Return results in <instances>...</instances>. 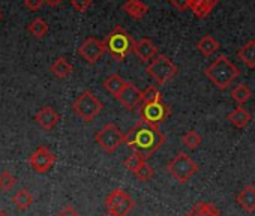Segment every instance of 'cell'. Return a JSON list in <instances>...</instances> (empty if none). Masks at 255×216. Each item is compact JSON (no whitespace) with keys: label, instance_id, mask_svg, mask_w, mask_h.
I'll return each instance as SVG.
<instances>
[{"label":"cell","instance_id":"1","mask_svg":"<svg viewBox=\"0 0 255 216\" xmlns=\"http://www.w3.org/2000/svg\"><path fill=\"white\" fill-rule=\"evenodd\" d=\"M125 144L132 150V153H138L147 159L165 144V135L159 128L138 122L125 134Z\"/></svg>","mask_w":255,"mask_h":216},{"label":"cell","instance_id":"2","mask_svg":"<svg viewBox=\"0 0 255 216\" xmlns=\"http://www.w3.org/2000/svg\"><path fill=\"white\" fill-rule=\"evenodd\" d=\"M204 75L215 84L216 89L219 90H225L230 87V84H233V81L240 75V71L237 69V66L224 54L218 56L216 60H213V63L204 71Z\"/></svg>","mask_w":255,"mask_h":216},{"label":"cell","instance_id":"3","mask_svg":"<svg viewBox=\"0 0 255 216\" xmlns=\"http://www.w3.org/2000/svg\"><path fill=\"white\" fill-rule=\"evenodd\" d=\"M104 45L107 53H110V56L117 60L122 62L128 57V54L134 51V39L132 36L128 33L123 27L116 26L104 39Z\"/></svg>","mask_w":255,"mask_h":216},{"label":"cell","instance_id":"4","mask_svg":"<svg viewBox=\"0 0 255 216\" xmlns=\"http://www.w3.org/2000/svg\"><path fill=\"white\" fill-rule=\"evenodd\" d=\"M200 170L198 164L185 152L177 153L168 164H167V171L179 182V183H188L194 174H197Z\"/></svg>","mask_w":255,"mask_h":216},{"label":"cell","instance_id":"5","mask_svg":"<svg viewBox=\"0 0 255 216\" xmlns=\"http://www.w3.org/2000/svg\"><path fill=\"white\" fill-rule=\"evenodd\" d=\"M140 117H141V122L150 125V126H155V128H159L161 125H164L170 116H171V107L164 102V99L161 101H156V102H149V104H141L140 108Z\"/></svg>","mask_w":255,"mask_h":216},{"label":"cell","instance_id":"6","mask_svg":"<svg viewBox=\"0 0 255 216\" xmlns=\"http://www.w3.org/2000/svg\"><path fill=\"white\" fill-rule=\"evenodd\" d=\"M104 108V104L90 92L86 90L83 92L72 104L74 113L84 122H92Z\"/></svg>","mask_w":255,"mask_h":216},{"label":"cell","instance_id":"7","mask_svg":"<svg viewBox=\"0 0 255 216\" xmlns=\"http://www.w3.org/2000/svg\"><path fill=\"white\" fill-rule=\"evenodd\" d=\"M177 71L179 69H177L176 63L164 54H158L147 66L149 75L161 86L167 84L177 74Z\"/></svg>","mask_w":255,"mask_h":216},{"label":"cell","instance_id":"8","mask_svg":"<svg viewBox=\"0 0 255 216\" xmlns=\"http://www.w3.org/2000/svg\"><path fill=\"white\" fill-rule=\"evenodd\" d=\"M95 141L108 153H114L122 143H125V134L114 125L107 123L95 134Z\"/></svg>","mask_w":255,"mask_h":216},{"label":"cell","instance_id":"9","mask_svg":"<svg viewBox=\"0 0 255 216\" xmlns=\"http://www.w3.org/2000/svg\"><path fill=\"white\" fill-rule=\"evenodd\" d=\"M135 206L134 198L123 189H114L105 198V207L110 212H114L119 216H125L129 213Z\"/></svg>","mask_w":255,"mask_h":216},{"label":"cell","instance_id":"10","mask_svg":"<svg viewBox=\"0 0 255 216\" xmlns=\"http://www.w3.org/2000/svg\"><path fill=\"white\" fill-rule=\"evenodd\" d=\"M56 164V156L53 152H50L47 147L41 146L38 147L32 156L29 158V165L32 167L33 171H36L38 174H44L47 171H50L53 168V165Z\"/></svg>","mask_w":255,"mask_h":216},{"label":"cell","instance_id":"11","mask_svg":"<svg viewBox=\"0 0 255 216\" xmlns=\"http://www.w3.org/2000/svg\"><path fill=\"white\" fill-rule=\"evenodd\" d=\"M105 45L104 41H99L96 38H87L80 47H78V54L89 63V65H95L105 53Z\"/></svg>","mask_w":255,"mask_h":216},{"label":"cell","instance_id":"12","mask_svg":"<svg viewBox=\"0 0 255 216\" xmlns=\"http://www.w3.org/2000/svg\"><path fill=\"white\" fill-rule=\"evenodd\" d=\"M126 110H134V108H140L143 104V90H140L134 83L126 81V86L120 92V95L116 98Z\"/></svg>","mask_w":255,"mask_h":216},{"label":"cell","instance_id":"13","mask_svg":"<svg viewBox=\"0 0 255 216\" xmlns=\"http://www.w3.org/2000/svg\"><path fill=\"white\" fill-rule=\"evenodd\" d=\"M35 120H36V123H38L42 129L51 131V129H54L56 125L60 122V114L54 110L53 107L47 105V107H42L41 110L36 113Z\"/></svg>","mask_w":255,"mask_h":216},{"label":"cell","instance_id":"14","mask_svg":"<svg viewBox=\"0 0 255 216\" xmlns=\"http://www.w3.org/2000/svg\"><path fill=\"white\" fill-rule=\"evenodd\" d=\"M141 62H152L159 53H158V48L156 45L149 39V38H143L140 41L135 42L134 45V51H132Z\"/></svg>","mask_w":255,"mask_h":216},{"label":"cell","instance_id":"15","mask_svg":"<svg viewBox=\"0 0 255 216\" xmlns=\"http://www.w3.org/2000/svg\"><path fill=\"white\" fill-rule=\"evenodd\" d=\"M236 203L246 213H252L255 210V188L254 186H245L236 195Z\"/></svg>","mask_w":255,"mask_h":216},{"label":"cell","instance_id":"16","mask_svg":"<svg viewBox=\"0 0 255 216\" xmlns=\"http://www.w3.org/2000/svg\"><path fill=\"white\" fill-rule=\"evenodd\" d=\"M122 9L134 20H141L149 12V6L141 0H126L122 5Z\"/></svg>","mask_w":255,"mask_h":216},{"label":"cell","instance_id":"17","mask_svg":"<svg viewBox=\"0 0 255 216\" xmlns=\"http://www.w3.org/2000/svg\"><path fill=\"white\" fill-rule=\"evenodd\" d=\"M219 0H191L189 9L197 18H206L218 5Z\"/></svg>","mask_w":255,"mask_h":216},{"label":"cell","instance_id":"18","mask_svg":"<svg viewBox=\"0 0 255 216\" xmlns=\"http://www.w3.org/2000/svg\"><path fill=\"white\" fill-rule=\"evenodd\" d=\"M227 119H228L237 129L246 128V126L251 123V120H252L251 113L246 110V108H243L242 105H239L237 108H234V110L227 116Z\"/></svg>","mask_w":255,"mask_h":216},{"label":"cell","instance_id":"19","mask_svg":"<svg viewBox=\"0 0 255 216\" xmlns=\"http://www.w3.org/2000/svg\"><path fill=\"white\" fill-rule=\"evenodd\" d=\"M219 209L213 203L198 201L194 204L185 216H219Z\"/></svg>","mask_w":255,"mask_h":216},{"label":"cell","instance_id":"20","mask_svg":"<svg viewBox=\"0 0 255 216\" xmlns=\"http://www.w3.org/2000/svg\"><path fill=\"white\" fill-rule=\"evenodd\" d=\"M237 57L239 60H242L249 69L255 68V41L251 39L248 41L245 45H242L237 50Z\"/></svg>","mask_w":255,"mask_h":216},{"label":"cell","instance_id":"21","mask_svg":"<svg viewBox=\"0 0 255 216\" xmlns=\"http://www.w3.org/2000/svg\"><path fill=\"white\" fill-rule=\"evenodd\" d=\"M125 86H126V81L119 74H111L110 77H107L104 80V89L108 93H111L114 98H117L120 95V92L123 90Z\"/></svg>","mask_w":255,"mask_h":216},{"label":"cell","instance_id":"22","mask_svg":"<svg viewBox=\"0 0 255 216\" xmlns=\"http://www.w3.org/2000/svg\"><path fill=\"white\" fill-rule=\"evenodd\" d=\"M219 42L212 36V35H206V36H203L198 42H197V50L203 54V56H206V57H209V56H212L213 53H216L218 50H219Z\"/></svg>","mask_w":255,"mask_h":216},{"label":"cell","instance_id":"23","mask_svg":"<svg viewBox=\"0 0 255 216\" xmlns=\"http://www.w3.org/2000/svg\"><path fill=\"white\" fill-rule=\"evenodd\" d=\"M51 72H53V75L54 77H57V78H66V77H69V74L72 72V65L65 59V57H59V59H56L53 63H51Z\"/></svg>","mask_w":255,"mask_h":216},{"label":"cell","instance_id":"24","mask_svg":"<svg viewBox=\"0 0 255 216\" xmlns=\"http://www.w3.org/2000/svg\"><path fill=\"white\" fill-rule=\"evenodd\" d=\"M29 33L36 38V39H42L47 33H48V24L44 18H35L33 21L29 23L27 26Z\"/></svg>","mask_w":255,"mask_h":216},{"label":"cell","instance_id":"25","mask_svg":"<svg viewBox=\"0 0 255 216\" xmlns=\"http://www.w3.org/2000/svg\"><path fill=\"white\" fill-rule=\"evenodd\" d=\"M231 98H233V101L234 102H237L239 105H243V104H246L248 101H251V98H252V92H251V89L246 86V84H237L233 90H231Z\"/></svg>","mask_w":255,"mask_h":216},{"label":"cell","instance_id":"26","mask_svg":"<svg viewBox=\"0 0 255 216\" xmlns=\"http://www.w3.org/2000/svg\"><path fill=\"white\" fill-rule=\"evenodd\" d=\"M12 201H14V204H15L20 210H26V209H29V207L32 206L33 197H32V194H30L29 189H20V191L14 195Z\"/></svg>","mask_w":255,"mask_h":216},{"label":"cell","instance_id":"27","mask_svg":"<svg viewBox=\"0 0 255 216\" xmlns=\"http://www.w3.org/2000/svg\"><path fill=\"white\" fill-rule=\"evenodd\" d=\"M147 162V159H144L141 155H138V153H132L131 156H128L126 159H125V167L129 170L132 174H135L144 164Z\"/></svg>","mask_w":255,"mask_h":216},{"label":"cell","instance_id":"28","mask_svg":"<svg viewBox=\"0 0 255 216\" xmlns=\"http://www.w3.org/2000/svg\"><path fill=\"white\" fill-rule=\"evenodd\" d=\"M183 144L189 149V150H195V149H198V146L201 144V141H203V138H201V135L197 132V131H188L185 135H183Z\"/></svg>","mask_w":255,"mask_h":216},{"label":"cell","instance_id":"29","mask_svg":"<svg viewBox=\"0 0 255 216\" xmlns=\"http://www.w3.org/2000/svg\"><path fill=\"white\" fill-rule=\"evenodd\" d=\"M15 186V177L9 173V171H2L0 173V189L8 192Z\"/></svg>","mask_w":255,"mask_h":216},{"label":"cell","instance_id":"30","mask_svg":"<svg viewBox=\"0 0 255 216\" xmlns=\"http://www.w3.org/2000/svg\"><path fill=\"white\" fill-rule=\"evenodd\" d=\"M162 99V93L158 90V87L150 86L146 90H143V104H149V102H156Z\"/></svg>","mask_w":255,"mask_h":216},{"label":"cell","instance_id":"31","mask_svg":"<svg viewBox=\"0 0 255 216\" xmlns=\"http://www.w3.org/2000/svg\"><path fill=\"white\" fill-rule=\"evenodd\" d=\"M140 182H149L152 177H153V167L150 165V164H144L135 174H134Z\"/></svg>","mask_w":255,"mask_h":216},{"label":"cell","instance_id":"32","mask_svg":"<svg viewBox=\"0 0 255 216\" xmlns=\"http://www.w3.org/2000/svg\"><path fill=\"white\" fill-rule=\"evenodd\" d=\"M71 3L75 11L78 12H86L92 6V0H71Z\"/></svg>","mask_w":255,"mask_h":216},{"label":"cell","instance_id":"33","mask_svg":"<svg viewBox=\"0 0 255 216\" xmlns=\"http://www.w3.org/2000/svg\"><path fill=\"white\" fill-rule=\"evenodd\" d=\"M170 3L177 9V11H186L191 6V0H170Z\"/></svg>","mask_w":255,"mask_h":216},{"label":"cell","instance_id":"34","mask_svg":"<svg viewBox=\"0 0 255 216\" xmlns=\"http://www.w3.org/2000/svg\"><path fill=\"white\" fill-rule=\"evenodd\" d=\"M42 3H44V0H24V5L30 11H38L42 6Z\"/></svg>","mask_w":255,"mask_h":216},{"label":"cell","instance_id":"35","mask_svg":"<svg viewBox=\"0 0 255 216\" xmlns=\"http://www.w3.org/2000/svg\"><path fill=\"white\" fill-rule=\"evenodd\" d=\"M59 216H80L78 212L72 207V206H65L60 212H59Z\"/></svg>","mask_w":255,"mask_h":216},{"label":"cell","instance_id":"36","mask_svg":"<svg viewBox=\"0 0 255 216\" xmlns=\"http://www.w3.org/2000/svg\"><path fill=\"white\" fill-rule=\"evenodd\" d=\"M44 2L47 5H50V6H57V5H60L63 2V0H44Z\"/></svg>","mask_w":255,"mask_h":216},{"label":"cell","instance_id":"37","mask_svg":"<svg viewBox=\"0 0 255 216\" xmlns=\"http://www.w3.org/2000/svg\"><path fill=\"white\" fill-rule=\"evenodd\" d=\"M102 216H119V215H116L114 212H110V210H108V212H107V213H104Z\"/></svg>","mask_w":255,"mask_h":216},{"label":"cell","instance_id":"38","mask_svg":"<svg viewBox=\"0 0 255 216\" xmlns=\"http://www.w3.org/2000/svg\"><path fill=\"white\" fill-rule=\"evenodd\" d=\"M0 216H6V215H5V212H3L2 209H0Z\"/></svg>","mask_w":255,"mask_h":216},{"label":"cell","instance_id":"39","mask_svg":"<svg viewBox=\"0 0 255 216\" xmlns=\"http://www.w3.org/2000/svg\"><path fill=\"white\" fill-rule=\"evenodd\" d=\"M0 18H2V11H0Z\"/></svg>","mask_w":255,"mask_h":216}]
</instances>
